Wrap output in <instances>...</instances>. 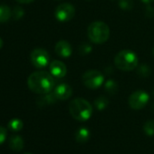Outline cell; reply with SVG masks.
<instances>
[{
  "mask_svg": "<svg viewBox=\"0 0 154 154\" xmlns=\"http://www.w3.org/2000/svg\"><path fill=\"white\" fill-rule=\"evenodd\" d=\"M12 17V11L9 7L1 5L0 6V23L8 22Z\"/></svg>",
  "mask_w": 154,
  "mask_h": 154,
  "instance_id": "obj_14",
  "label": "cell"
},
{
  "mask_svg": "<svg viewBox=\"0 0 154 154\" xmlns=\"http://www.w3.org/2000/svg\"><path fill=\"white\" fill-rule=\"evenodd\" d=\"M69 112L76 121L85 122L91 118L94 109L92 104L85 99L76 98L69 103Z\"/></svg>",
  "mask_w": 154,
  "mask_h": 154,
  "instance_id": "obj_2",
  "label": "cell"
},
{
  "mask_svg": "<svg viewBox=\"0 0 154 154\" xmlns=\"http://www.w3.org/2000/svg\"><path fill=\"white\" fill-rule=\"evenodd\" d=\"M119 6L123 10H131L133 8V2L132 0H120Z\"/></svg>",
  "mask_w": 154,
  "mask_h": 154,
  "instance_id": "obj_20",
  "label": "cell"
},
{
  "mask_svg": "<svg viewBox=\"0 0 154 154\" xmlns=\"http://www.w3.org/2000/svg\"><path fill=\"white\" fill-rule=\"evenodd\" d=\"M143 131L148 136H154V120H149L145 122Z\"/></svg>",
  "mask_w": 154,
  "mask_h": 154,
  "instance_id": "obj_19",
  "label": "cell"
},
{
  "mask_svg": "<svg viewBox=\"0 0 154 154\" xmlns=\"http://www.w3.org/2000/svg\"><path fill=\"white\" fill-rule=\"evenodd\" d=\"M56 101H57V98L55 97V95L54 94V93H52V94L49 93V94H46L43 98H41L38 103H39L40 105L44 106V105L54 103Z\"/></svg>",
  "mask_w": 154,
  "mask_h": 154,
  "instance_id": "obj_15",
  "label": "cell"
},
{
  "mask_svg": "<svg viewBox=\"0 0 154 154\" xmlns=\"http://www.w3.org/2000/svg\"><path fill=\"white\" fill-rule=\"evenodd\" d=\"M149 96L148 93L142 90H139V91L132 93L130 95L128 99V103L131 109L141 110L147 105V103H149Z\"/></svg>",
  "mask_w": 154,
  "mask_h": 154,
  "instance_id": "obj_6",
  "label": "cell"
},
{
  "mask_svg": "<svg viewBox=\"0 0 154 154\" xmlns=\"http://www.w3.org/2000/svg\"><path fill=\"white\" fill-rule=\"evenodd\" d=\"M27 85L36 94H46L54 88V79L51 73L45 71H38L29 75Z\"/></svg>",
  "mask_w": 154,
  "mask_h": 154,
  "instance_id": "obj_1",
  "label": "cell"
},
{
  "mask_svg": "<svg viewBox=\"0 0 154 154\" xmlns=\"http://www.w3.org/2000/svg\"><path fill=\"white\" fill-rule=\"evenodd\" d=\"M139 63L137 54L131 50H122L114 57L115 66L124 72H130L134 70Z\"/></svg>",
  "mask_w": 154,
  "mask_h": 154,
  "instance_id": "obj_4",
  "label": "cell"
},
{
  "mask_svg": "<svg viewBox=\"0 0 154 154\" xmlns=\"http://www.w3.org/2000/svg\"><path fill=\"white\" fill-rule=\"evenodd\" d=\"M53 93L55 95V97L57 98V100L64 101V100L69 99L72 96V89L68 84L62 83V84H59L58 85L55 86Z\"/></svg>",
  "mask_w": 154,
  "mask_h": 154,
  "instance_id": "obj_10",
  "label": "cell"
},
{
  "mask_svg": "<svg viewBox=\"0 0 154 154\" xmlns=\"http://www.w3.org/2000/svg\"><path fill=\"white\" fill-rule=\"evenodd\" d=\"M3 44H4V43H3V40H2L1 38H0V49H1V48L3 47Z\"/></svg>",
  "mask_w": 154,
  "mask_h": 154,
  "instance_id": "obj_27",
  "label": "cell"
},
{
  "mask_svg": "<svg viewBox=\"0 0 154 154\" xmlns=\"http://www.w3.org/2000/svg\"><path fill=\"white\" fill-rule=\"evenodd\" d=\"M24 14H25V11L20 7H16L12 11V17L15 20H18V19L22 18Z\"/></svg>",
  "mask_w": 154,
  "mask_h": 154,
  "instance_id": "obj_21",
  "label": "cell"
},
{
  "mask_svg": "<svg viewBox=\"0 0 154 154\" xmlns=\"http://www.w3.org/2000/svg\"><path fill=\"white\" fill-rule=\"evenodd\" d=\"M82 80L85 87L91 90H95L103 85L104 76L98 70H89L83 74Z\"/></svg>",
  "mask_w": 154,
  "mask_h": 154,
  "instance_id": "obj_5",
  "label": "cell"
},
{
  "mask_svg": "<svg viewBox=\"0 0 154 154\" xmlns=\"http://www.w3.org/2000/svg\"><path fill=\"white\" fill-rule=\"evenodd\" d=\"M75 140L79 143H85L90 138V131L85 127H81L75 132Z\"/></svg>",
  "mask_w": 154,
  "mask_h": 154,
  "instance_id": "obj_12",
  "label": "cell"
},
{
  "mask_svg": "<svg viewBox=\"0 0 154 154\" xmlns=\"http://www.w3.org/2000/svg\"><path fill=\"white\" fill-rule=\"evenodd\" d=\"M105 90L110 94H114L118 91V85L114 80H108L105 84Z\"/></svg>",
  "mask_w": 154,
  "mask_h": 154,
  "instance_id": "obj_18",
  "label": "cell"
},
{
  "mask_svg": "<svg viewBox=\"0 0 154 154\" xmlns=\"http://www.w3.org/2000/svg\"><path fill=\"white\" fill-rule=\"evenodd\" d=\"M9 147L15 151H20L24 148V140L19 135H13L9 140Z\"/></svg>",
  "mask_w": 154,
  "mask_h": 154,
  "instance_id": "obj_13",
  "label": "cell"
},
{
  "mask_svg": "<svg viewBox=\"0 0 154 154\" xmlns=\"http://www.w3.org/2000/svg\"><path fill=\"white\" fill-rule=\"evenodd\" d=\"M109 103V101L106 97L104 96H100L98 97L95 101H94V106L97 110L99 111H102V110H104L107 105Z\"/></svg>",
  "mask_w": 154,
  "mask_h": 154,
  "instance_id": "obj_16",
  "label": "cell"
},
{
  "mask_svg": "<svg viewBox=\"0 0 154 154\" xmlns=\"http://www.w3.org/2000/svg\"><path fill=\"white\" fill-rule=\"evenodd\" d=\"M7 134H8L7 130L4 127L0 126V144H2L5 141V140L7 138Z\"/></svg>",
  "mask_w": 154,
  "mask_h": 154,
  "instance_id": "obj_24",
  "label": "cell"
},
{
  "mask_svg": "<svg viewBox=\"0 0 154 154\" xmlns=\"http://www.w3.org/2000/svg\"><path fill=\"white\" fill-rule=\"evenodd\" d=\"M54 51L57 55L63 58H68L72 54V46L69 42L65 40H61L56 43L54 46Z\"/></svg>",
  "mask_w": 154,
  "mask_h": 154,
  "instance_id": "obj_11",
  "label": "cell"
},
{
  "mask_svg": "<svg viewBox=\"0 0 154 154\" xmlns=\"http://www.w3.org/2000/svg\"><path fill=\"white\" fill-rule=\"evenodd\" d=\"M87 35L92 43L101 45L105 43L110 37L109 26L102 21H95L90 24L87 29Z\"/></svg>",
  "mask_w": 154,
  "mask_h": 154,
  "instance_id": "obj_3",
  "label": "cell"
},
{
  "mask_svg": "<svg viewBox=\"0 0 154 154\" xmlns=\"http://www.w3.org/2000/svg\"><path fill=\"white\" fill-rule=\"evenodd\" d=\"M24 154H32V153H29V152H27V153H24Z\"/></svg>",
  "mask_w": 154,
  "mask_h": 154,
  "instance_id": "obj_29",
  "label": "cell"
},
{
  "mask_svg": "<svg viewBox=\"0 0 154 154\" xmlns=\"http://www.w3.org/2000/svg\"><path fill=\"white\" fill-rule=\"evenodd\" d=\"M92 50H93L92 46L89 44H86V43L81 45L80 47H79L80 54H90L92 52Z\"/></svg>",
  "mask_w": 154,
  "mask_h": 154,
  "instance_id": "obj_22",
  "label": "cell"
},
{
  "mask_svg": "<svg viewBox=\"0 0 154 154\" xmlns=\"http://www.w3.org/2000/svg\"><path fill=\"white\" fill-rule=\"evenodd\" d=\"M17 1L21 4H30V3L34 2L35 0H17Z\"/></svg>",
  "mask_w": 154,
  "mask_h": 154,
  "instance_id": "obj_25",
  "label": "cell"
},
{
  "mask_svg": "<svg viewBox=\"0 0 154 154\" xmlns=\"http://www.w3.org/2000/svg\"><path fill=\"white\" fill-rule=\"evenodd\" d=\"M49 70H50V73L54 77L58 79L64 77L67 72L66 65L62 61L59 60H54L53 62H51L49 64Z\"/></svg>",
  "mask_w": 154,
  "mask_h": 154,
  "instance_id": "obj_9",
  "label": "cell"
},
{
  "mask_svg": "<svg viewBox=\"0 0 154 154\" xmlns=\"http://www.w3.org/2000/svg\"><path fill=\"white\" fill-rule=\"evenodd\" d=\"M23 126H24L23 122L20 119H13L8 122L9 129L14 131H18L22 130Z\"/></svg>",
  "mask_w": 154,
  "mask_h": 154,
  "instance_id": "obj_17",
  "label": "cell"
},
{
  "mask_svg": "<svg viewBox=\"0 0 154 154\" xmlns=\"http://www.w3.org/2000/svg\"><path fill=\"white\" fill-rule=\"evenodd\" d=\"M152 53H153V54H154V47H153V50H152Z\"/></svg>",
  "mask_w": 154,
  "mask_h": 154,
  "instance_id": "obj_28",
  "label": "cell"
},
{
  "mask_svg": "<svg viewBox=\"0 0 154 154\" xmlns=\"http://www.w3.org/2000/svg\"><path fill=\"white\" fill-rule=\"evenodd\" d=\"M74 15H75L74 7L68 3H63L59 5L54 11L55 18L57 19V21L61 23H65L72 20L74 17Z\"/></svg>",
  "mask_w": 154,
  "mask_h": 154,
  "instance_id": "obj_7",
  "label": "cell"
},
{
  "mask_svg": "<svg viewBox=\"0 0 154 154\" xmlns=\"http://www.w3.org/2000/svg\"><path fill=\"white\" fill-rule=\"evenodd\" d=\"M30 60L32 64L36 68H45L48 65L50 56L46 50L42 48L34 49L30 54Z\"/></svg>",
  "mask_w": 154,
  "mask_h": 154,
  "instance_id": "obj_8",
  "label": "cell"
},
{
  "mask_svg": "<svg viewBox=\"0 0 154 154\" xmlns=\"http://www.w3.org/2000/svg\"><path fill=\"white\" fill-rule=\"evenodd\" d=\"M149 72H150V71H149V68L148 67V65H145V64L141 65V66L140 67L139 71H138V72H139L140 74L144 75V76L149 75Z\"/></svg>",
  "mask_w": 154,
  "mask_h": 154,
  "instance_id": "obj_23",
  "label": "cell"
},
{
  "mask_svg": "<svg viewBox=\"0 0 154 154\" xmlns=\"http://www.w3.org/2000/svg\"><path fill=\"white\" fill-rule=\"evenodd\" d=\"M144 4H151L154 2V0H141Z\"/></svg>",
  "mask_w": 154,
  "mask_h": 154,
  "instance_id": "obj_26",
  "label": "cell"
}]
</instances>
